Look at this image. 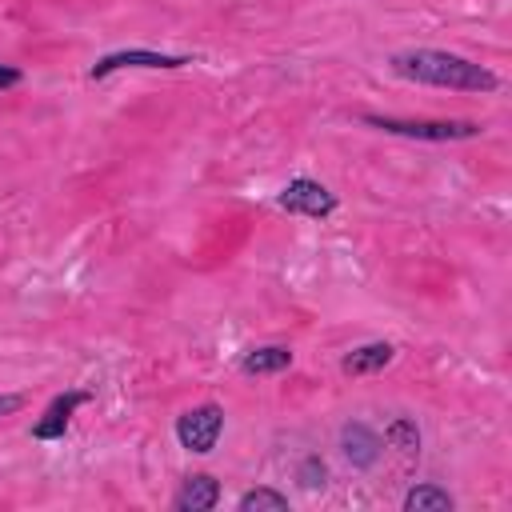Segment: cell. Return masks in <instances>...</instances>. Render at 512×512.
I'll use <instances>...</instances> for the list:
<instances>
[{
  "mask_svg": "<svg viewBox=\"0 0 512 512\" xmlns=\"http://www.w3.org/2000/svg\"><path fill=\"white\" fill-rule=\"evenodd\" d=\"M392 72L416 84H432V88H456V92H496L500 76L488 72L484 64L456 56V52H440V48H412L392 56Z\"/></svg>",
  "mask_w": 512,
  "mask_h": 512,
  "instance_id": "obj_1",
  "label": "cell"
},
{
  "mask_svg": "<svg viewBox=\"0 0 512 512\" xmlns=\"http://www.w3.org/2000/svg\"><path fill=\"white\" fill-rule=\"evenodd\" d=\"M368 128L392 132V136H408V140H432V144H448V140H472L484 128L476 120H404V116H376L364 112L360 116Z\"/></svg>",
  "mask_w": 512,
  "mask_h": 512,
  "instance_id": "obj_2",
  "label": "cell"
},
{
  "mask_svg": "<svg viewBox=\"0 0 512 512\" xmlns=\"http://www.w3.org/2000/svg\"><path fill=\"white\" fill-rule=\"evenodd\" d=\"M220 432H224V408H220V404H196V408H188V412L176 420V440H180V448H188V452H196V456L212 452L216 440H220Z\"/></svg>",
  "mask_w": 512,
  "mask_h": 512,
  "instance_id": "obj_3",
  "label": "cell"
},
{
  "mask_svg": "<svg viewBox=\"0 0 512 512\" xmlns=\"http://www.w3.org/2000/svg\"><path fill=\"white\" fill-rule=\"evenodd\" d=\"M276 200H280V208L300 212V216H312V220H324V216H332V212H336V196H332L320 180H308V176L288 180V184H284V192H280Z\"/></svg>",
  "mask_w": 512,
  "mask_h": 512,
  "instance_id": "obj_4",
  "label": "cell"
},
{
  "mask_svg": "<svg viewBox=\"0 0 512 512\" xmlns=\"http://www.w3.org/2000/svg\"><path fill=\"white\" fill-rule=\"evenodd\" d=\"M184 64H192V60L188 56H168V52H148V48H124V52H112V56L96 60L88 76L104 80L116 68H184Z\"/></svg>",
  "mask_w": 512,
  "mask_h": 512,
  "instance_id": "obj_5",
  "label": "cell"
},
{
  "mask_svg": "<svg viewBox=\"0 0 512 512\" xmlns=\"http://www.w3.org/2000/svg\"><path fill=\"white\" fill-rule=\"evenodd\" d=\"M80 404H88V392H80V388L60 392V396L44 408V416L32 424V436H36V440H64L68 420H72V412H76Z\"/></svg>",
  "mask_w": 512,
  "mask_h": 512,
  "instance_id": "obj_6",
  "label": "cell"
},
{
  "mask_svg": "<svg viewBox=\"0 0 512 512\" xmlns=\"http://www.w3.org/2000/svg\"><path fill=\"white\" fill-rule=\"evenodd\" d=\"M392 356H396V348H392L388 340L360 344V348H352V352L340 360V372H344V376H372V372H384V368L392 364Z\"/></svg>",
  "mask_w": 512,
  "mask_h": 512,
  "instance_id": "obj_7",
  "label": "cell"
},
{
  "mask_svg": "<svg viewBox=\"0 0 512 512\" xmlns=\"http://www.w3.org/2000/svg\"><path fill=\"white\" fill-rule=\"evenodd\" d=\"M340 448H344V456H348L356 468H372V464L380 460L384 440H380L376 432H368L364 424H344V432H340Z\"/></svg>",
  "mask_w": 512,
  "mask_h": 512,
  "instance_id": "obj_8",
  "label": "cell"
},
{
  "mask_svg": "<svg viewBox=\"0 0 512 512\" xmlns=\"http://www.w3.org/2000/svg\"><path fill=\"white\" fill-rule=\"evenodd\" d=\"M220 504V484L208 472H196L184 480V488L176 492V512H208Z\"/></svg>",
  "mask_w": 512,
  "mask_h": 512,
  "instance_id": "obj_9",
  "label": "cell"
},
{
  "mask_svg": "<svg viewBox=\"0 0 512 512\" xmlns=\"http://www.w3.org/2000/svg\"><path fill=\"white\" fill-rule=\"evenodd\" d=\"M284 368H292V352H288L284 344L252 348V352L240 360V372H248V376H276V372H284Z\"/></svg>",
  "mask_w": 512,
  "mask_h": 512,
  "instance_id": "obj_10",
  "label": "cell"
},
{
  "mask_svg": "<svg viewBox=\"0 0 512 512\" xmlns=\"http://www.w3.org/2000/svg\"><path fill=\"white\" fill-rule=\"evenodd\" d=\"M452 508H456V500L436 484H416L404 496V512H452Z\"/></svg>",
  "mask_w": 512,
  "mask_h": 512,
  "instance_id": "obj_11",
  "label": "cell"
},
{
  "mask_svg": "<svg viewBox=\"0 0 512 512\" xmlns=\"http://www.w3.org/2000/svg\"><path fill=\"white\" fill-rule=\"evenodd\" d=\"M384 444L404 452V456H416L420 452V428L408 420V416H396L388 428H384Z\"/></svg>",
  "mask_w": 512,
  "mask_h": 512,
  "instance_id": "obj_12",
  "label": "cell"
},
{
  "mask_svg": "<svg viewBox=\"0 0 512 512\" xmlns=\"http://www.w3.org/2000/svg\"><path fill=\"white\" fill-rule=\"evenodd\" d=\"M260 508H268V512H284V508H288V496L276 492V488H252V492L240 496V512H260Z\"/></svg>",
  "mask_w": 512,
  "mask_h": 512,
  "instance_id": "obj_13",
  "label": "cell"
},
{
  "mask_svg": "<svg viewBox=\"0 0 512 512\" xmlns=\"http://www.w3.org/2000/svg\"><path fill=\"white\" fill-rule=\"evenodd\" d=\"M324 476H328V468H324L320 456H308V460L300 464V480H304V488H324Z\"/></svg>",
  "mask_w": 512,
  "mask_h": 512,
  "instance_id": "obj_14",
  "label": "cell"
},
{
  "mask_svg": "<svg viewBox=\"0 0 512 512\" xmlns=\"http://www.w3.org/2000/svg\"><path fill=\"white\" fill-rule=\"evenodd\" d=\"M24 76H20V68H12V64H0V88H16Z\"/></svg>",
  "mask_w": 512,
  "mask_h": 512,
  "instance_id": "obj_15",
  "label": "cell"
},
{
  "mask_svg": "<svg viewBox=\"0 0 512 512\" xmlns=\"http://www.w3.org/2000/svg\"><path fill=\"white\" fill-rule=\"evenodd\" d=\"M24 408V396L20 392H8V396H0V416H8V412H20Z\"/></svg>",
  "mask_w": 512,
  "mask_h": 512,
  "instance_id": "obj_16",
  "label": "cell"
}]
</instances>
